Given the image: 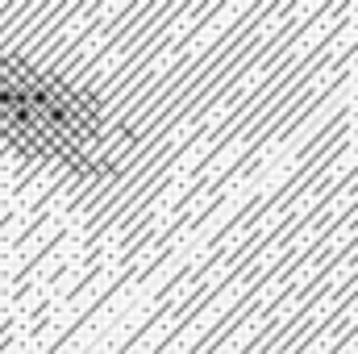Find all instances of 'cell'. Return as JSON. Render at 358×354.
<instances>
[{
  "instance_id": "1",
  "label": "cell",
  "mask_w": 358,
  "mask_h": 354,
  "mask_svg": "<svg viewBox=\"0 0 358 354\" xmlns=\"http://www.w3.org/2000/svg\"><path fill=\"white\" fill-rule=\"evenodd\" d=\"M0 125L59 159H88L100 150V129L63 92L29 80H8L4 71H0Z\"/></svg>"
}]
</instances>
